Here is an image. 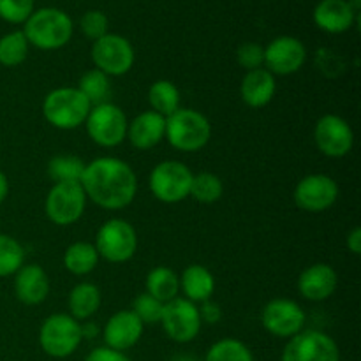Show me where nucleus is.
<instances>
[{"label":"nucleus","mask_w":361,"mask_h":361,"mask_svg":"<svg viewBox=\"0 0 361 361\" xmlns=\"http://www.w3.org/2000/svg\"><path fill=\"white\" fill-rule=\"evenodd\" d=\"M180 289L192 303H203L212 298L215 291V279L210 270L201 264H190L180 277Z\"/></svg>","instance_id":"5701e85b"},{"label":"nucleus","mask_w":361,"mask_h":361,"mask_svg":"<svg viewBox=\"0 0 361 361\" xmlns=\"http://www.w3.org/2000/svg\"><path fill=\"white\" fill-rule=\"evenodd\" d=\"M133 44L126 37L118 34H106L94 42L92 46V60L95 69L104 73L106 76H123L134 66Z\"/></svg>","instance_id":"9d476101"},{"label":"nucleus","mask_w":361,"mask_h":361,"mask_svg":"<svg viewBox=\"0 0 361 361\" xmlns=\"http://www.w3.org/2000/svg\"><path fill=\"white\" fill-rule=\"evenodd\" d=\"M85 162L76 155H56L48 162V175L60 182H81L85 171Z\"/></svg>","instance_id":"c756f323"},{"label":"nucleus","mask_w":361,"mask_h":361,"mask_svg":"<svg viewBox=\"0 0 361 361\" xmlns=\"http://www.w3.org/2000/svg\"><path fill=\"white\" fill-rule=\"evenodd\" d=\"M92 104L76 87H60L49 92L42 101L46 122L60 130H73L85 123Z\"/></svg>","instance_id":"7ed1b4c3"},{"label":"nucleus","mask_w":361,"mask_h":361,"mask_svg":"<svg viewBox=\"0 0 361 361\" xmlns=\"http://www.w3.org/2000/svg\"><path fill=\"white\" fill-rule=\"evenodd\" d=\"M127 116L113 102L92 106L85 127L95 145L104 148H115L127 137Z\"/></svg>","instance_id":"0eeeda50"},{"label":"nucleus","mask_w":361,"mask_h":361,"mask_svg":"<svg viewBox=\"0 0 361 361\" xmlns=\"http://www.w3.org/2000/svg\"><path fill=\"white\" fill-rule=\"evenodd\" d=\"M80 183L87 200L104 210L129 207L137 192L136 173L126 161L116 157H99L88 162Z\"/></svg>","instance_id":"f257e3e1"},{"label":"nucleus","mask_w":361,"mask_h":361,"mask_svg":"<svg viewBox=\"0 0 361 361\" xmlns=\"http://www.w3.org/2000/svg\"><path fill=\"white\" fill-rule=\"evenodd\" d=\"M81 323L69 314H53L46 317L39 330V344L51 358H67L80 348Z\"/></svg>","instance_id":"39448f33"},{"label":"nucleus","mask_w":361,"mask_h":361,"mask_svg":"<svg viewBox=\"0 0 361 361\" xmlns=\"http://www.w3.org/2000/svg\"><path fill=\"white\" fill-rule=\"evenodd\" d=\"M99 254L94 243L90 242H76L69 245V249L63 254V267L73 275L83 277L92 274L97 268Z\"/></svg>","instance_id":"393cba45"},{"label":"nucleus","mask_w":361,"mask_h":361,"mask_svg":"<svg viewBox=\"0 0 361 361\" xmlns=\"http://www.w3.org/2000/svg\"><path fill=\"white\" fill-rule=\"evenodd\" d=\"M307 60V48L300 39L281 35L264 48L267 71L277 76H289L298 73Z\"/></svg>","instance_id":"dca6fc26"},{"label":"nucleus","mask_w":361,"mask_h":361,"mask_svg":"<svg viewBox=\"0 0 361 361\" xmlns=\"http://www.w3.org/2000/svg\"><path fill=\"white\" fill-rule=\"evenodd\" d=\"M85 361H130L129 356H126L120 351H113L109 348H97L85 358Z\"/></svg>","instance_id":"4c0bfd02"},{"label":"nucleus","mask_w":361,"mask_h":361,"mask_svg":"<svg viewBox=\"0 0 361 361\" xmlns=\"http://www.w3.org/2000/svg\"><path fill=\"white\" fill-rule=\"evenodd\" d=\"M164 305L166 303L159 302L157 298L145 291L133 302V312L143 324H157L161 323L162 314H164Z\"/></svg>","instance_id":"72a5a7b5"},{"label":"nucleus","mask_w":361,"mask_h":361,"mask_svg":"<svg viewBox=\"0 0 361 361\" xmlns=\"http://www.w3.org/2000/svg\"><path fill=\"white\" fill-rule=\"evenodd\" d=\"M282 361H341V351L324 331L302 330L288 341Z\"/></svg>","instance_id":"9b49d317"},{"label":"nucleus","mask_w":361,"mask_h":361,"mask_svg":"<svg viewBox=\"0 0 361 361\" xmlns=\"http://www.w3.org/2000/svg\"><path fill=\"white\" fill-rule=\"evenodd\" d=\"M338 185L328 175H309L298 182L295 189V203L300 210L309 214L326 212L337 203Z\"/></svg>","instance_id":"4468645a"},{"label":"nucleus","mask_w":361,"mask_h":361,"mask_svg":"<svg viewBox=\"0 0 361 361\" xmlns=\"http://www.w3.org/2000/svg\"><path fill=\"white\" fill-rule=\"evenodd\" d=\"M161 324L173 342L187 344L200 335L203 323L196 303L187 298H175L164 305Z\"/></svg>","instance_id":"f8f14e48"},{"label":"nucleus","mask_w":361,"mask_h":361,"mask_svg":"<svg viewBox=\"0 0 361 361\" xmlns=\"http://www.w3.org/2000/svg\"><path fill=\"white\" fill-rule=\"evenodd\" d=\"M314 141L321 154L331 159H341L353 150L355 133L342 116L324 115L314 127Z\"/></svg>","instance_id":"2eb2a0df"},{"label":"nucleus","mask_w":361,"mask_h":361,"mask_svg":"<svg viewBox=\"0 0 361 361\" xmlns=\"http://www.w3.org/2000/svg\"><path fill=\"white\" fill-rule=\"evenodd\" d=\"M166 137V118L155 111H143L127 126V140L137 150H150Z\"/></svg>","instance_id":"412c9836"},{"label":"nucleus","mask_w":361,"mask_h":361,"mask_svg":"<svg viewBox=\"0 0 361 361\" xmlns=\"http://www.w3.org/2000/svg\"><path fill=\"white\" fill-rule=\"evenodd\" d=\"M204 361H254V356L238 338H221L208 349Z\"/></svg>","instance_id":"7c9ffc66"},{"label":"nucleus","mask_w":361,"mask_h":361,"mask_svg":"<svg viewBox=\"0 0 361 361\" xmlns=\"http://www.w3.org/2000/svg\"><path fill=\"white\" fill-rule=\"evenodd\" d=\"M34 13V0H0V18L7 23H25Z\"/></svg>","instance_id":"f704fd0d"},{"label":"nucleus","mask_w":361,"mask_h":361,"mask_svg":"<svg viewBox=\"0 0 361 361\" xmlns=\"http://www.w3.org/2000/svg\"><path fill=\"white\" fill-rule=\"evenodd\" d=\"M7 194H9V182H7V176L0 171V204L6 201Z\"/></svg>","instance_id":"a19ab883"},{"label":"nucleus","mask_w":361,"mask_h":361,"mask_svg":"<svg viewBox=\"0 0 361 361\" xmlns=\"http://www.w3.org/2000/svg\"><path fill=\"white\" fill-rule=\"evenodd\" d=\"M192 171L183 162L164 161L159 162L150 173V190L162 203H180L190 196Z\"/></svg>","instance_id":"6e6552de"},{"label":"nucleus","mask_w":361,"mask_h":361,"mask_svg":"<svg viewBox=\"0 0 361 361\" xmlns=\"http://www.w3.org/2000/svg\"><path fill=\"white\" fill-rule=\"evenodd\" d=\"M236 60L247 73L261 69L264 66V48L257 42H243L236 49Z\"/></svg>","instance_id":"e433bc0d"},{"label":"nucleus","mask_w":361,"mask_h":361,"mask_svg":"<svg viewBox=\"0 0 361 361\" xmlns=\"http://www.w3.org/2000/svg\"><path fill=\"white\" fill-rule=\"evenodd\" d=\"M277 92V81L275 76L267 69H256L245 73L240 87L242 101L250 108H264L270 104Z\"/></svg>","instance_id":"4be33fe9"},{"label":"nucleus","mask_w":361,"mask_h":361,"mask_svg":"<svg viewBox=\"0 0 361 361\" xmlns=\"http://www.w3.org/2000/svg\"><path fill=\"white\" fill-rule=\"evenodd\" d=\"M197 309H200L201 323L215 324L219 319H221V316H222L221 307H219L215 302H212V300H207V302H203V305L197 307Z\"/></svg>","instance_id":"58836bf2"},{"label":"nucleus","mask_w":361,"mask_h":361,"mask_svg":"<svg viewBox=\"0 0 361 361\" xmlns=\"http://www.w3.org/2000/svg\"><path fill=\"white\" fill-rule=\"evenodd\" d=\"M212 136V126L203 113L189 108H178L166 116V140L180 152H197L207 147Z\"/></svg>","instance_id":"20e7f679"},{"label":"nucleus","mask_w":361,"mask_h":361,"mask_svg":"<svg viewBox=\"0 0 361 361\" xmlns=\"http://www.w3.org/2000/svg\"><path fill=\"white\" fill-rule=\"evenodd\" d=\"M28 41L23 30H14L0 37V63L4 67H16L28 55Z\"/></svg>","instance_id":"c85d7f7f"},{"label":"nucleus","mask_w":361,"mask_h":361,"mask_svg":"<svg viewBox=\"0 0 361 361\" xmlns=\"http://www.w3.org/2000/svg\"><path fill=\"white\" fill-rule=\"evenodd\" d=\"M97 326L92 323H87V324H81V337L83 338H92L97 335Z\"/></svg>","instance_id":"79ce46f5"},{"label":"nucleus","mask_w":361,"mask_h":361,"mask_svg":"<svg viewBox=\"0 0 361 361\" xmlns=\"http://www.w3.org/2000/svg\"><path fill=\"white\" fill-rule=\"evenodd\" d=\"M147 293L157 298L159 302L168 303L171 300L178 298L180 291V279L171 268L168 267H155L150 274L147 275Z\"/></svg>","instance_id":"a878e982"},{"label":"nucleus","mask_w":361,"mask_h":361,"mask_svg":"<svg viewBox=\"0 0 361 361\" xmlns=\"http://www.w3.org/2000/svg\"><path fill=\"white\" fill-rule=\"evenodd\" d=\"M81 32L90 41H97L102 35L108 34V16L102 11H87L80 21Z\"/></svg>","instance_id":"c9c22d12"},{"label":"nucleus","mask_w":361,"mask_h":361,"mask_svg":"<svg viewBox=\"0 0 361 361\" xmlns=\"http://www.w3.org/2000/svg\"><path fill=\"white\" fill-rule=\"evenodd\" d=\"M224 192V185L222 180L214 173H200V175L192 176V183H190V196L196 201L204 204L215 203L222 197Z\"/></svg>","instance_id":"2f4dec72"},{"label":"nucleus","mask_w":361,"mask_h":361,"mask_svg":"<svg viewBox=\"0 0 361 361\" xmlns=\"http://www.w3.org/2000/svg\"><path fill=\"white\" fill-rule=\"evenodd\" d=\"M94 245L97 249L99 257L106 259L108 263H126L136 254V229L123 219H109L99 228Z\"/></svg>","instance_id":"423d86ee"},{"label":"nucleus","mask_w":361,"mask_h":361,"mask_svg":"<svg viewBox=\"0 0 361 361\" xmlns=\"http://www.w3.org/2000/svg\"><path fill=\"white\" fill-rule=\"evenodd\" d=\"M87 207V194L80 182H60L49 189L44 201V212L56 226L78 222Z\"/></svg>","instance_id":"1a4fd4ad"},{"label":"nucleus","mask_w":361,"mask_h":361,"mask_svg":"<svg viewBox=\"0 0 361 361\" xmlns=\"http://www.w3.org/2000/svg\"><path fill=\"white\" fill-rule=\"evenodd\" d=\"M78 90L88 99L92 106L104 104L109 102V95H111V83H109V76L101 73L99 69H90L80 78L78 83Z\"/></svg>","instance_id":"cd10ccee"},{"label":"nucleus","mask_w":361,"mask_h":361,"mask_svg":"<svg viewBox=\"0 0 361 361\" xmlns=\"http://www.w3.org/2000/svg\"><path fill=\"white\" fill-rule=\"evenodd\" d=\"M358 20L349 0H321L314 9V23L328 34H344Z\"/></svg>","instance_id":"6ab92c4d"},{"label":"nucleus","mask_w":361,"mask_h":361,"mask_svg":"<svg viewBox=\"0 0 361 361\" xmlns=\"http://www.w3.org/2000/svg\"><path fill=\"white\" fill-rule=\"evenodd\" d=\"M73 30L69 14L56 7H41L34 11L23 27L28 44L44 51L63 48L73 37Z\"/></svg>","instance_id":"f03ea898"},{"label":"nucleus","mask_w":361,"mask_h":361,"mask_svg":"<svg viewBox=\"0 0 361 361\" xmlns=\"http://www.w3.org/2000/svg\"><path fill=\"white\" fill-rule=\"evenodd\" d=\"M99 307H101V291L95 284L81 282L69 293V316L76 321L90 319Z\"/></svg>","instance_id":"b1692460"},{"label":"nucleus","mask_w":361,"mask_h":361,"mask_svg":"<svg viewBox=\"0 0 361 361\" xmlns=\"http://www.w3.org/2000/svg\"><path fill=\"white\" fill-rule=\"evenodd\" d=\"M148 102L152 106V111L166 118L180 108V90L171 81L159 80L148 90Z\"/></svg>","instance_id":"bb28decb"},{"label":"nucleus","mask_w":361,"mask_h":361,"mask_svg":"<svg viewBox=\"0 0 361 361\" xmlns=\"http://www.w3.org/2000/svg\"><path fill=\"white\" fill-rule=\"evenodd\" d=\"M338 284L337 271L326 263L310 264L298 279V291L309 302H324L335 293Z\"/></svg>","instance_id":"a211bd4d"},{"label":"nucleus","mask_w":361,"mask_h":361,"mask_svg":"<svg viewBox=\"0 0 361 361\" xmlns=\"http://www.w3.org/2000/svg\"><path fill=\"white\" fill-rule=\"evenodd\" d=\"M25 261V250L16 238L0 235V279L14 275Z\"/></svg>","instance_id":"473e14b6"},{"label":"nucleus","mask_w":361,"mask_h":361,"mask_svg":"<svg viewBox=\"0 0 361 361\" xmlns=\"http://www.w3.org/2000/svg\"><path fill=\"white\" fill-rule=\"evenodd\" d=\"M143 330L145 324L137 319L133 310H120L108 319L102 330V337L106 348L123 353L140 342Z\"/></svg>","instance_id":"f3484780"},{"label":"nucleus","mask_w":361,"mask_h":361,"mask_svg":"<svg viewBox=\"0 0 361 361\" xmlns=\"http://www.w3.org/2000/svg\"><path fill=\"white\" fill-rule=\"evenodd\" d=\"M261 324L275 337L291 338L305 328V312L293 300L275 298L264 305Z\"/></svg>","instance_id":"ddd939ff"},{"label":"nucleus","mask_w":361,"mask_h":361,"mask_svg":"<svg viewBox=\"0 0 361 361\" xmlns=\"http://www.w3.org/2000/svg\"><path fill=\"white\" fill-rule=\"evenodd\" d=\"M348 249L351 250L355 256L361 254V228H355L348 235Z\"/></svg>","instance_id":"ea45409f"},{"label":"nucleus","mask_w":361,"mask_h":361,"mask_svg":"<svg viewBox=\"0 0 361 361\" xmlns=\"http://www.w3.org/2000/svg\"><path fill=\"white\" fill-rule=\"evenodd\" d=\"M14 275V293L21 303L39 305L48 298L49 279L39 264H23Z\"/></svg>","instance_id":"aec40b11"}]
</instances>
